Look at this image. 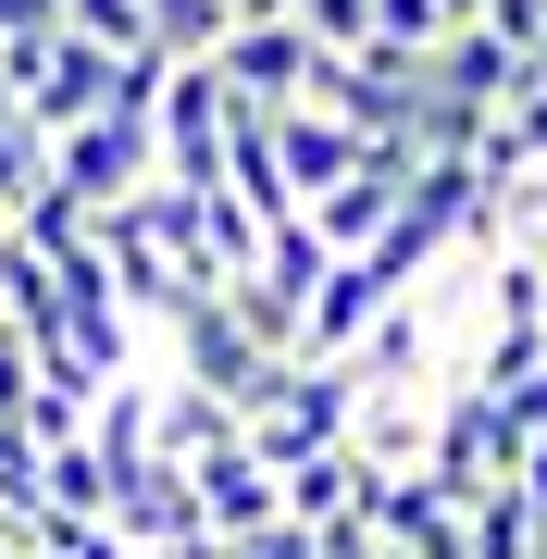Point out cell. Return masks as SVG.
Listing matches in <instances>:
<instances>
[{
  "label": "cell",
  "mask_w": 547,
  "mask_h": 559,
  "mask_svg": "<svg viewBox=\"0 0 547 559\" xmlns=\"http://www.w3.org/2000/svg\"><path fill=\"white\" fill-rule=\"evenodd\" d=\"M224 124H237V100H224L212 62H163V100H150L163 187H224Z\"/></svg>",
  "instance_id": "2"
},
{
  "label": "cell",
  "mask_w": 547,
  "mask_h": 559,
  "mask_svg": "<svg viewBox=\"0 0 547 559\" xmlns=\"http://www.w3.org/2000/svg\"><path fill=\"white\" fill-rule=\"evenodd\" d=\"M361 460H348V448H311L299 460V473H274V510L286 522H299V535H336V522H361Z\"/></svg>",
  "instance_id": "8"
},
{
  "label": "cell",
  "mask_w": 547,
  "mask_h": 559,
  "mask_svg": "<svg viewBox=\"0 0 547 559\" xmlns=\"http://www.w3.org/2000/svg\"><path fill=\"white\" fill-rule=\"evenodd\" d=\"M138 187H163V150H150V112H100V124H75V138H50V200L62 212H124Z\"/></svg>",
  "instance_id": "1"
},
{
  "label": "cell",
  "mask_w": 547,
  "mask_h": 559,
  "mask_svg": "<svg viewBox=\"0 0 547 559\" xmlns=\"http://www.w3.org/2000/svg\"><path fill=\"white\" fill-rule=\"evenodd\" d=\"M498 423H510V436H523V448L547 436V360H535V373H523V385H510V399H498Z\"/></svg>",
  "instance_id": "11"
},
{
  "label": "cell",
  "mask_w": 547,
  "mask_h": 559,
  "mask_svg": "<svg viewBox=\"0 0 547 559\" xmlns=\"http://www.w3.org/2000/svg\"><path fill=\"white\" fill-rule=\"evenodd\" d=\"M436 13H448V38H461V25H486V13H498V0H436Z\"/></svg>",
  "instance_id": "14"
},
{
  "label": "cell",
  "mask_w": 547,
  "mask_h": 559,
  "mask_svg": "<svg viewBox=\"0 0 547 559\" xmlns=\"http://www.w3.org/2000/svg\"><path fill=\"white\" fill-rule=\"evenodd\" d=\"M50 25H62V0H0V50H13V38H50Z\"/></svg>",
  "instance_id": "12"
},
{
  "label": "cell",
  "mask_w": 547,
  "mask_h": 559,
  "mask_svg": "<svg viewBox=\"0 0 547 559\" xmlns=\"http://www.w3.org/2000/svg\"><path fill=\"white\" fill-rule=\"evenodd\" d=\"M348 162H361V138H348L336 112H311V100H286V112H274V175H286V200H299V212L324 200Z\"/></svg>",
  "instance_id": "7"
},
{
  "label": "cell",
  "mask_w": 547,
  "mask_h": 559,
  "mask_svg": "<svg viewBox=\"0 0 547 559\" xmlns=\"http://www.w3.org/2000/svg\"><path fill=\"white\" fill-rule=\"evenodd\" d=\"M138 559H224V547H212V535H187V547H138Z\"/></svg>",
  "instance_id": "15"
},
{
  "label": "cell",
  "mask_w": 547,
  "mask_h": 559,
  "mask_svg": "<svg viewBox=\"0 0 547 559\" xmlns=\"http://www.w3.org/2000/svg\"><path fill=\"white\" fill-rule=\"evenodd\" d=\"M0 559H25V522H0Z\"/></svg>",
  "instance_id": "16"
},
{
  "label": "cell",
  "mask_w": 547,
  "mask_h": 559,
  "mask_svg": "<svg viewBox=\"0 0 547 559\" xmlns=\"http://www.w3.org/2000/svg\"><path fill=\"white\" fill-rule=\"evenodd\" d=\"M187 498H200V535L212 547H249V535H274V473L249 448H212V460H187Z\"/></svg>",
  "instance_id": "5"
},
{
  "label": "cell",
  "mask_w": 547,
  "mask_h": 559,
  "mask_svg": "<svg viewBox=\"0 0 547 559\" xmlns=\"http://www.w3.org/2000/svg\"><path fill=\"white\" fill-rule=\"evenodd\" d=\"M112 87H124V62L50 25V50H38V75H25V100H13V112L38 124V138H75V124H100V112H112Z\"/></svg>",
  "instance_id": "4"
},
{
  "label": "cell",
  "mask_w": 547,
  "mask_h": 559,
  "mask_svg": "<svg viewBox=\"0 0 547 559\" xmlns=\"http://www.w3.org/2000/svg\"><path fill=\"white\" fill-rule=\"evenodd\" d=\"M224 559H324V547H311L299 522H274V535H249V547H224Z\"/></svg>",
  "instance_id": "13"
},
{
  "label": "cell",
  "mask_w": 547,
  "mask_h": 559,
  "mask_svg": "<svg viewBox=\"0 0 547 559\" xmlns=\"http://www.w3.org/2000/svg\"><path fill=\"white\" fill-rule=\"evenodd\" d=\"M112 535H124V559L200 535V498H187V473H175V460H138V473L112 485Z\"/></svg>",
  "instance_id": "6"
},
{
  "label": "cell",
  "mask_w": 547,
  "mask_h": 559,
  "mask_svg": "<svg viewBox=\"0 0 547 559\" xmlns=\"http://www.w3.org/2000/svg\"><path fill=\"white\" fill-rule=\"evenodd\" d=\"M461 559H547V535H535V510L510 498V485H486V498L461 510Z\"/></svg>",
  "instance_id": "10"
},
{
  "label": "cell",
  "mask_w": 547,
  "mask_h": 559,
  "mask_svg": "<svg viewBox=\"0 0 547 559\" xmlns=\"http://www.w3.org/2000/svg\"><path fill=\"white\" fill-rule=\"evenodd\" d=\"M200 62L224 75V100H237V112H286V100L311 87V62H324V50H311L299 25H224Z\"/></svg>",
  "instance_id": "3"
},
{
  "label": "cell",
  "mask_w": 547,
  "mask_h": 559,
  "mask_svg": "<svg viewBox=\"0 0 547 559\" xmlns=\"http://www.w3.org/2000/svg\"><path fill=\"white\" fill-rule=\"evenodd\" d=\"M62 38H87V50H112V62H163L150 0H62Z\"/></svg>",
  "instance_id": "9"
}]
</instances>
